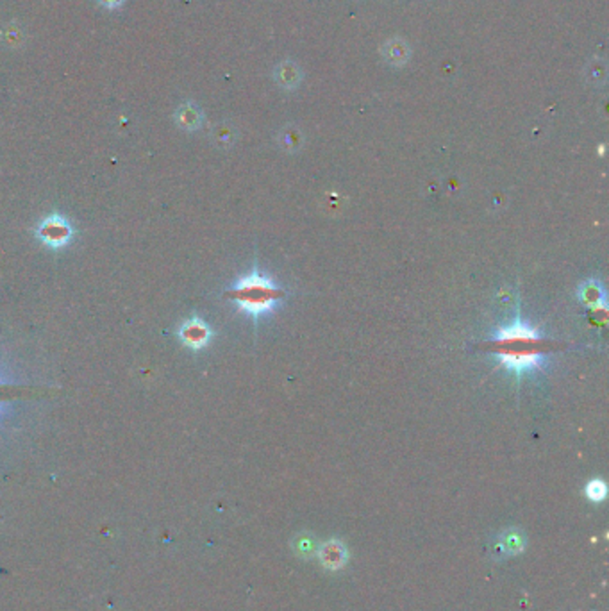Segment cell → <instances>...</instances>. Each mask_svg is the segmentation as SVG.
Returning a JSON list of instances; mask_svg holds the SVG:
<instances>
[{"mask_svg": "<svg viewBox=\"0 0 609 611\" xmlns=\"http://www.w3.org/2000/svg\"><path fill=\"white\" fill-rule=\"evenodd\" d=\"M556 343L543 338L536 329L529 327L520 317L508 327H502L497 335L484 343V349L501 358L504 369L522 377L543 366L547 352L554 351Z\"/></svg>", "mask_w": 609, "mask_h": 611, "instance_id": "cell-1", "label": "cell"}, {"mask_svg": "<svg viewBox=\"0 0 609 611\" xmlns=\"http://www.w3.org/2000/svg\"><path fill=\"white\" fill-rule=\"evenodd\" d=\"M284 295L286 291L279 288L270 277L261 274L257 267H254L250 274L240 277L236 284L225 291V297L252 318L270 313L277 302L283 301Z\"/></svg>", "mask_w": 609, "mask_h": 611, "instance_id": "cell-2", "label": "cell"}, {"mask_svg": "<svg viewBox=\"0 0 609 611\" xmlns=\"http://www.w3.org/2000/svg\"><path fill=\"white\" fill-rule=\"evenodd\" d=\"M34 235L43 245L50 249H63L74 238V229L70 222L65 220L61 215H50L36 225Z\"/></svg>", "mask_w": 609, "mask_h": 611, "instance_id": "cell-3", "label": "cell"}, {"mask_svg": "<svg viewBox=\"0 0 609 611\" xmlns=\"http://www.w3.org/2000/svg\"><path fill=\"white\" fill-rule=\"evenodd\" d=\"M177 336L184 347H188L191 351H201V349H206L209 345L213 338V331L202 318L191 317L182 322Z\"/></svg>", "mask_w": 609, "mask_h": 611, "instance_id": "cell-4", "label": "cell"}, {"mask_svg": "<svg viewBox=\"0 0 609 611\" xmlns=\"http://www.w3.org/2000/svg\"><path fill=\"white\" fill-rule=\"evenodd\" d=\"M347 558H349V554H347L345 545L338 540L327 542L322 547V551H320V559H322L323 565H325L327 568H331V571L342 568L347 563Z\"/></svg>", "mask_w": 609, "mask_h": 611, "instance_id": "cell-5", "label": "cell"}, {"mask_svg": "<svg viewBox=\"0 0 609 611\" xmlns=\"http://www.w3.org/2000/svg\"><path fill=\"white\" fill-rule=\"evenodd\" d=\"M579 298L591 310H605V291L598 281H586L579 288Z\"/></svg>", "mask_w": 609, "mask_h": 611, "instance_id": "cell-6", "label": "cell"}, {"mask_svg": "<svg viewBox=\"0 0 609 611\" xmlns=\"http://www.w3.org/2000/svg\"><path fill=\"white\" fill-rule=\"evenodd\" d=\"M175 122L186 130L199 129L202 123L201 109H199L195 104H191V102H186V104H182L181 108L175 111Z\"/></svg>", "mask_w": 609, "mask_h": 611, "instance_id": "cell-7", "label": "cell"}, {"mask_svg": "<svg viewBox=\"0 0 609 611\" xmlns=\"http://www.w3.org/2000/svg\"><path fill=\"white\" fill-rule=\"evenodd\" d=\"M498 545L505 554H518L525 547V537L520 529H505L498 537Z\"/></svg>", "mask_w": 609, "mask_h": 611, "instance_id": "cell-8", "label": "cell"}, {"mask_svg": "<svg viewBox=\"0 0 609 611\" xmlns=\"http://www.w3.org/2000/svg\"><path fill=\"white\" fill-rule=\"evenodd\" d=\"M295 551L298 552L301 556H311L315 554L316 551V542L313 540L311 537H308V534H301V537L295 540Z\"/></svg>", "mask_w": 609, "mask_h": 611, "instance_id": "cell-9", "label": "cell"}, {"mask_svg": "<svg viewBox=\"0 0 609 611\" xmlns=\"http://www.w3.org/2000/svg\"><path fill=\"white\" fill-rule=\"evenodd\" d=\"M586 495L591 500H602L605 497V485L600 479H593V481L588 483L586 486Z\"/></svg>", "mask_w": 609, "mask_h": 611, "instance_id": "cell-10", "label": "cell"}, {"mask_svg": "<svg viewBox=\"0 0 609 611\" xmlns=\"http://www.w3.org/2000/svg\"><path fill=\"white\" fill-rule=\"evenodd\" d=\"M2 38H4V43H8V45L11 47L20 45V43L23 41L22 30H20V27H15V26L6 27L4 33H2Z\"/></svg>", "mask_w": 609, "mask_h": 611, "instance_id": "cell-11", "label": "cell"}, {"mask_svg": "<svg viewBox=\"0 0 609 611\" xmlns=\"http://www.w3.org/2000/svg\"><path fill=\"white\" fill-rule=\"evenodd\" d=\"M18 390L20 388L15 386V384H9L0 379V410H2V406H4L6 403H9V400L18 393Z\"/></svg>", "mask_w": 609, "mask_h": 611, "instance_id": "cell-12", "label": "cell"}, {"mask_svg": "<svg viewBox=\"0 0 609 611\" xmlns=\"http://www.w3.org/2000/svg\"><path fill=\"white\" fill-rule=\"evenodd\" d=\"M97 2L102 6V8L109 9V11H115V9H120L123 4H125V0H97Z\"/></svg>", "mask_w": 609, "mask_h": 611, "instance_id": "cell-13", "label": "cell"}]
</instances>
